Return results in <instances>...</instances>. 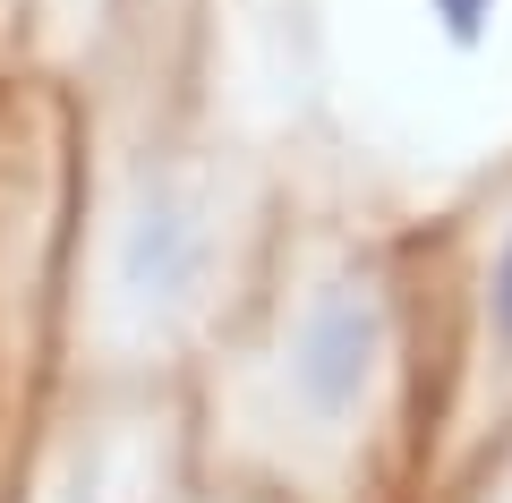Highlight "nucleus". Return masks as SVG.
<instances>
[{"mask_svg":"<svg viewBox=\"0 0 512 503\" xmlns=\"http://www.w3.org/2000/svg\"><path fill=\"white\" fill-rule=\"evenodd\" d=\"M410 324L402 282L367 239H333L282 290L265 359H256V427H274L299 461L350 469L402 418Z\"/></svg>","mask_w":512,"mask_h":503,"instance_id":"nucleus-1","label":"nucleus"},{"mask_svg":"<svg viewBox=\"0 0 512 503\" xmlns=\"http://www.w3.org/2000/svg\"><path fill=\"white\" fill-rule=\"evenodd\" d=\"M111 273H120V290L137 307H154V316L188 307L205 290V273H214V197H205L197 180H180V171H154V180L128 197V214H120Z\"/></svg>","mask_w":512,"mask_h":503,"instance_id":"nucleus-2","label":"nucleus"},{"mask_svg":"<svg viewBox=\"0 0 512 503\" xmlns=\"http://www.w3.org/2000/svg\"><path fill=\"white\" fill-rule=\"evenodd\" d=\"M461 410L470 427L512 418V188L470 248V324H461Z\"/></svg>","mask_w":512,"mask_h":503,"instance_id":"nucleus-3","label":"nucleus"},{"mask_svg":"<svg viewBox=\"0 0 512 503\" xmlns=\"http://www.w3.org/2000/svg\"><path fill=\"white\" fill-rule=\"evenodd\" d=\"M504 9H512V0H419V26L436 35L444 60H487Z\"/></svg>","mask_w":512,"mask_h":503,"instance_id":"nucleus-4","label":"nucleus"}]
</instances>
